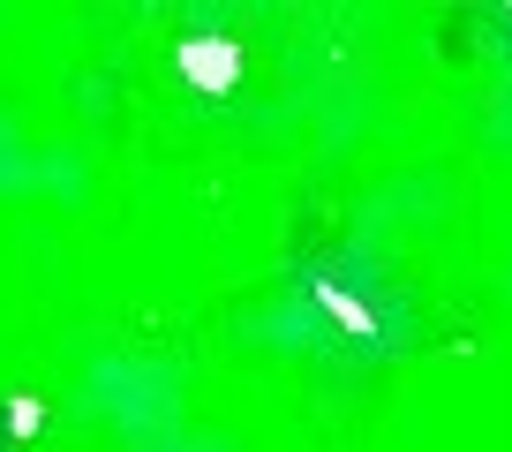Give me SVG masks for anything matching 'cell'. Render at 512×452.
<instances>
[{"label": "cell", "mask_w": 512, "mask_h": 452, "mask_svg": "<svg viewBox=\"0 0 512 452\" xmlns=\"http://www.w3.org/2000/svg\"><path fill=\"white\" fill-rule=\"evenodd\" d=\"M204 68V83H234V53L226 46H189V76Z\"/></svg>", "instance_id": "cell-1"}]
</instances>
